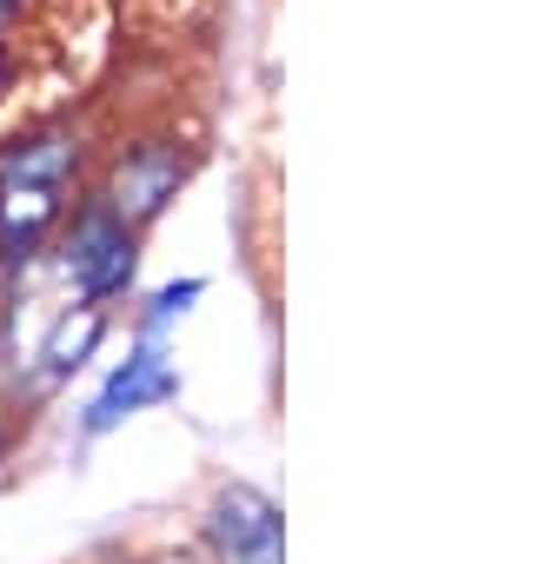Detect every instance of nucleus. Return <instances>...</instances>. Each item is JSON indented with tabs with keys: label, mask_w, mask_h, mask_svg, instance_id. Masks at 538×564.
<instances>
[{
	"label": "nucleus",
	"mask_w": 538,
	"mask_h": 564,
	"mask_svg": "<svg viewBox=\"0 0 538 564\" xmlns=\"http://www.w3.org/2000/svg\"><path fill=\"white\" fill-rule=\"evenodd\" d=\"M80 133L74 127H28L0 147V279L41 265V246L61 232L80 180Z\"/></svg>",
	"instance_id": "nucleus-1"
},
{
	"label": "nucleus",
	"mask_w": 538,
	"mask_h": 564,
	"mask_svg": "<svg viewBox=\"0 0 538 564\" xmlns=\"http://www.w3.org/2000/svg\"><path fill=\"white\" fill-rule=\"evenodd\" d=\"M173 392H180V372L166 366V352H160V346H133L127 366H114V379H107L100 399L87 405V438L114 432L120 419H133V412H147V405H166Z\"/></svg>",
	"instance_id": "nucleus-5"
},
{
	"label": "nucleus",
	"mask_w": 538,
	"mask_h": 564,
	"mask_svg": "<svg viewBox=\"0 0 538 564\" xmlns=\"http://www.w3.org/2000/svg\"><path fill=\"white\" fill-rule=\"evenodd\" d=\"M206 538L219 551V564H287V518L280 505L252 491V485H226L206 511Z\"/></svg>",
	"instance_id": "nucleus-3"
},
{
	"label": "nucleus",
	"mask_w": 538,
	"mask_h": 564,
	"mask_svg": "<svg viewBox=\"0 0 538 564\" xmlns=\"http://www.w3.org/2000/svg\"><path fill=\"white\" fill-rule=\"evenodd\" d=\"M34 41H21V34H0V107H8L28 80H34Z\"/></svg>",
	"instance_id": "nucleus-6"
},
{
	"label": "nucleus",
	"mask_w": 538,
	"mask_h": 564,
	"mask_svg": "<svg viewBox=\"0 0 538 564\" xmlns=\"http://www.w3.org/2000/svg\"><path fill=\"white\" fill-rule=\"evenodd\" d=\"M200 293H206V286H200V279H180V286H160V293H153V306H147V333H160V326H173V319H180V313H186V306H193Z\"/></svg>",
	"instance_id": "nucleus-7"
},
{
	"label": "nucleus",
	"mask_w": 538,
	"mask_h": 564,
	"mask_svg": "<svg viewBox=\"0 0 538 564\" xmlns=\"http://www.w3.org/2000/svg\"><path fill=\"white\" fill-rule=\"evenodd\" d=\"M41 21H47V0H0V34L34 41V34H41ZM34 47H41V41H34Z\"/></svg>",
	"instance_id": "nucleus-8"
},
{
	"label": "nucleus",
	"mask_w": 538,
	"mask_h": 564,
	"mask_svg": "<svg viewBox=\"0 0 538 564\" xmlns=\"http://www.w3.org/2000/svg\"><path fill=\"white\" fill-rule=\"evenodd\" d=\"M61 279L94 300V306H114L127 286H133V265H140V226H127L100 193L74 206V219H61Z\"/></svg>",
	"instance_id": "nucleus-2"
},
{
	"label": "nucleus",
	"mask_w": 538,
	"mask_h": 564,
	"mask_svg": "<svg viewBox=\"0 0 538 564\" xmlns=\"http://www.w3.org/2000/svg\"><path fill=\"white\" fill-rule=\"evenodd\" d=\"M180 180H186V153L153 140V147H127V153L114 160V173H107L100 199H107L127 226H147V219L180 193Z\"/></svg>",
	"instance_id": "nucleus-4"
}]
</instances>
